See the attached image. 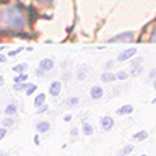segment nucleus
<instances>
[{
  "label": "nucleus",
  "mask_w": 156,
  "mask_h": 156,
  "mask_svg": "<svg viewBox=\"0 0 156 156\" xmlns=\"http://www.w3.org/2000/svg\"><path fill=\"white\" fill-rule=\"evenodd\" d=\"M2 26L5 29H23L26 26V18H24L23 10L20 8V5H8L3 7L2 10Z\"/></svg>",
  "instance_id": "nucleus-1"
},
{
  "label": "nucleus",
  "mask_w": 156,
  "mask_h": 156,
  "mask_svg": "<svg viewBox=\"0 0 156 156\" xmlns=\"http://www.w3.org/2000/svg\"><path fill=\"white\" fill-rule=\"evenodd\" d=\"M130 41H133V33L132 31H125V33L117 34L112 39H109V42H130Z\"/></svg>",
  "instance_id": "nucleus-2"
},
{
  "label": "nucleus",
  "mask_w": 156,
  "mask_h": 156,
  "mask_svg": "<svg viewBox=\"0 0 156 156\" xmlns=\"http://www.w3.org/2000/svg\"><path fill=\"white\" fill-rule=\"evenodd\" d=\"M135 52L136 49L135 47H130V49H125V51H122L119 55H117V60L119 62H124V60H130L132 57H135Z\"/></svg>",
  "instance_id": "nucleus-3"
},
{
  "label": "nucleus",
  "mask_w": 156,
  "mask_h": 156,
  "mask_svg": "<svg viewBox=\"0 0 156 156\" xmlns=\"http://www.w3.org/2000/svg\"><path fill=\"white\" fill-rule=\"evenodd\" d=\"M99 124H101V129L107 132V130H111L112 127H114V119H112L111 115H104V117H101Z\"/></svg>",
  "instance_id": "nucleus-4"
},
{
  "label": "nucleus",
  "mask_w": 156,
  "mask_h": 156,
  "mask_svg": "<svg viewBox=\"0 0 156 156\" xmlns=\"http://www.w3.org/2000/svg\"><path fill=\"white\" fill-rule=\"evenodd\" d=\"M90 96H91V99H101L102 96H104V90H102L101 86H91V90H90Z\"/></svg>",
  "instance_id": "nucleus-5"
},
{
  "label": "nucleus",
  "mask_w": 156,
  "mask_h": 156,
  "mask_svg": "<svg viewBox=\"0 0 156 156\" xmlns=\"http://www.w3.org/2000/svg\"><path fill=\"white\" fill-rule=\"evenodd\" d=\"M62 91V83L60 81H52L51 86H49V93H51V96H58Z\"/></svg>",
  "instance_id": "nucleus-6"
},
{
  "label": "nucleus",
  "mask_w": 156,
  "mask_h": 156,
  "mask_svg": "<svg viewBox=\"0 0 156 156\" xmlns=\"http://www.w3.org/2000/svg\"><path fill=\"white\" fill-rule=\"evenodd\" d=\"M39 68H42L44 72H49L54 68V60L52 58H42L41 62H39Z\"/></svg>",
  "instance_id": "nucleus-7"
},
{
  "label": "nucleus",
  "mask_w": 156,
  "mask_h": 156,
  "mask_svg": "<svg viewBox=\"0 0 156 156\" xmlns=\"http://www.w3.org/2000/svg\"><path fill=\"white\" fill-rule=\"evenodd\" d=\"M16 112H18V106L15 104V102H10V104H7V107H5V114H7V115L13 117V115H16Z\"/></svg>",
  "instance_id": "nucleus-8"
},
{
  "label": "nucleus",
  "mask_w": 156,
  "mask_h": 156,
  "mask_svg": "<svg viewBox=\"0 0 156 156\" xmlns=\"http://www.w3.org/2000/svg\"><path fill=\"white\" fill-rule=\"evenodd\" d=\"M133 112V106L132 104H125L117 109V115H127V114H132Z\"/></svg>",
  "instance_id": "nucleus-9"
},
{
  "label": "nucleus",
  "mask_w": 156,
  "mask_h": 156,
  "mask_svg": "<svg viewBox=\"0 0 156 156\" xmlns=\"http://www.w3.org/2000/svg\"><path fill=\"white\" fill-rule=\"evenodd\" d=\"M36 130L39 132V133H46V132L51 130V124L46 120H42V122H39V124L36 125Z\"/></svg>",
  "instance_id": "nucleus-10"
},
{
  "label": "nucleus",
  "mask_w": 156,
  "mask_h": 156,
  "mask_svg": "<svg viewBox=\"0 0 156 156\" xmlns=\"http://www.w3.org/2000/svg\"><path fill=\"white\" fill-rule=\"evenodd\" d=\"M115 78H117V76L114 75V73L104 72V73H102V75H101V81H104V83H111V81H114Z\"/></svg>",
  "instance_id": "nucleus-11"
},
{
  "label": "nucleus",
  "mask_w": 156,
  "mask_h": 156,
  "mask_svg": "<svg viewBox=\"0 0 156 156\" xmlns=\"http://www.w3.org/2000/svg\"><path fill=\"white\" fill-rule=\"evenodd\" d=\"M42 104H46V94H44V93H39V94L34 98V106L39 107V106H42Z\"/></svg>",
  "instance_id": "nucleus-12"
},
{
  "label": "nucleus",
  "mask_w": 156,
  "mask_h": 156,
  "mask_svg": "<svg viewBox=\"0 0 156 156\" xmlns=\"http://www.w3.org/2000/svg\"><path fill=\"white\" fill-rule=\"evenodd\" d=\"M132 151H133V145H130V143H129V145H125L124 148H122L115 156H127V154H130Z\"/></svg>",
  "instance_id": "nucleus-13"
},
{
  "label": "nucleus",
  "mask_w": 156,
  "mask_h": 156,
  "mask_svg": "<svg viewBox=\"0 0 156 156\" xmlns=\"http://www.w3.org/2000/svg\"><path fill=\"white\" fill-rule=\"evenodd\" d=\"M146 138H148V132L146 130H140V132H136V133L133 135V140H136V141H143Z\"/></svg>",
  "instance_id": "nucleus-14"
},
{
  "label": "nucleus",
  "mask_w": 156,
  "mask_h": 156,
  "mask_svg": "<svg viewBox=\"0 0 156 156\" xmlns=\"http://www.w3.org/2000/svg\"><path fill=\"white\" fill-rule=\"evenodd\" d=\"M78 102H80V99H78L76 96H72V98H68V99L63 101V104H65L67 107H73V106H76Z\"/></svg>",
  "instance_id": "nucleus-15"
},
{
  "label": "nucleus",
  "mask_w": 156,
  "mask_h": 156,
  "mask_svg": "<svg viewBox=\"0 0 156 156\" xmlns=\"http://www.w3.org/2000/svg\"><path fill=\"white\" fill-rule=\"evenodd\" d=\"M26 80H28V75H26V73H18V75L13 78L15 85H18V83H26Z\"/></svg>",
  "instance_id": "nucleus-16"
},
{
  "label": "nucleus",
  "mask_w": 156,
  "mask_h": 156,
  "mask_svg": "<svg viewBox=\"0 0 156 156\" xmlns=\"http://www.w3.org/2000/svg\"><path fill=\"white\" fill-rule=\"evenodd\" d=\"M141 73H143V65H140V67H133V68H130V75L132 76H140Z\"/></svg>",
  "instance_id": "nucleus-17"
},
{
  "label": "nucleus",
  "mask_w": 156,
  "mask_h": 156,
  "mask_svg": "<svg viewBox=\"0 0 156 156\" xmlns=\"http://www.w3.org/2000/svg\"><path fill=\"white\" fill-rule=\"evenodd\" d=\"M93 132H94V130H93V127L88 124V122H83V133L90 136V135H93Z\"/></svg>",
  "instance_id": "nucleus-18"
},
{
  "label": "nucleus",
  "mask_w": 156,
  "mask_h": 156,
  "mask_svg": "<svg viewBox=\"0 0 156 156\" xmlns=\"http://www.w3.org/2000/svg\"><path fill=\"white\" fill-rule=\"evenodd\" d=\"M28 68V65L26 63H20V65H15L13 67V72L15 73H24V70Z\"/></svg>",
  "instance_id": "nucleus-19"
},
{
  "label": "nucleus",
  "mask_w": 156,
  "mask_h": 156,
  "mask_svg": "<svg viewBox=\"0 0 156 156\" xmlns=\"http://www.w3.org/2000/svg\"><path fill=\"white\" fill-rule=\"evenodd\" d=\"M36 90H37V86L34 85V83H29V85L26 86V91H24V93H26L28 96H31V94H33V93L36 91Z\"/></svg>",
  "instance_id": "nucleus-20"
},
{
  "label": "nucleus",
  "mask_w": 156,
  "mask_h": 156,
  "mask_svg": "<svg viewBox=\"0 0 156 156\" xmlns=\"http://www.w3.org/2000/svg\"><path fill=\"white\" fill-rule=\"evenodd\" d=\"M13 124H15V120H13V117H10V115L5 117V119L2 120V125L3 127H10V125H13Z\"/></svg>",
  "instance_id": "nucleus-21"
},
{
  "label": "nucleus",
  "mask_w": 156,
  "mask_h": 156,
  "mask_svg": "<svg viewBox=\"0 0 156 156\" xmlns=\"http://www.w3.org/2000/svg\"><path fill=\"white\" fill-rule=\"evenodd\" d=\"M140 63H143V58H141V57H136V58H133V60L130 62V68H133V67H140Z\"/></svg>",
  "instance_id": "nucleus-22"
},
{
  "label": "nucleus",
  "mask_w": 156,
  "mask_h": 156,
  "mask_svg": "<svg viewBox=\"0 0 156 156\" xmlns=\"http://www.w3.org/2000/svg\"><path fill=\"white\" fill-rule=\"evenodd\" d=\"M115 76H117V80H127V78H129V73L124 72V70H120V72L115 73Z\"/></svg>",
  "instance_id": "nucleus-23"
},
{
  "label": "nucleus",
  "mask_w": 156,
  "mask_h": 156,
  "mask_svg": "<svg viewBox=\"0 0 156 156\" xmlns=\"http://www.w3.org/2000/svg\"><path fill=\"white\" fill-rule=\"evenodd\" d=\"M47 109H49V107H47V104H42V106H39V107H37V114H44V112H47Z\"/></svg>",
  "instance_id": "nucleus-24"
},
{
  "label": "nucleus",
  "mask_w": 156,
  "mask_h": 156,
  "mask_svg": "<svg viewBox=\"0 0 156 156\" xmlns=\"http://www.w3.org/2000/svg\"><path fill=\"white\" fill-rule=\"evenodd\" d=\"M76 135H78V129H76V127H72V129H70V136H72V138H75Z\"/></svg>",
  "instance_id": "nucleus-25"
},
{
  "label": "nucleus",
  "mask_w": 156,
  "mask_h": 156,
  "mask_svg": "<svg viewBox=\"0 0 156 156\" xmlns=\"http://www.w3.org/2000/svg\"><path fill=\"white\" fill-rule=\"evenodd\" d=\"M21 51H23L21 47H20V49H15V51H12V52H8V55H10V57H15V55H18V54L21 52Z\"/></svg>",
  "instance_id": "nucleus-26"
},
{
  "label": "nucleus",
  "mask_w": 156,
  "mask_h": 156,
  "mask_svg": "<svg viewBox=\"0 0 156 156\" xmlns=\"http://www.w3.org/2000/svg\"><path fill=\"white\" fill-rule=\"evenodd\" d=\"M26 83H18V85H15V90H26Z\"/></svg>",
  "instance_id": "nucleus-27"
},
{
  "label": "nucleus",
  "mask_w": 156,
  "mask_h": 156,
  "mask_svg": "<svg viewBox=\"0 0 156 156\" xmlns=\"http://www.w3.org/2000/svg\"><path fill=\"white\" fill-rule=\"evenodd\" d=\"M5 135H7V127H2V129H0V140H3Z\"/></svg>",
  "instance_id": "nucleus-28"
},
{
  "label": "nucleus",
  "mask_w": 156,
  "mask_h": 156,
  "mask_svg": "<svg viewBox=\"0 0 156 156\" xmlns=\"http://www.w3.org/2000/svg\"><path fill=\"white\" fill-rule=\"evenodd\" d=\"M37 3H42V5H51L52 0H36Z\"/></svg>",
  "instance_id": "nucleus-29"
},
{
  "label": "nucleus",
  "mask_w": 156,
  "mask_h": 156,
  "mask_svg": "<svg viewBox=\"0 0 156 156\" xmlns=\"http://www.w3.org/2000/svg\"><path fill=\"white\" fill-rule=\"evenodd\" d=\"M33 141H34V145H39V143H41V141H39V135H37V133L33 136Z\"/></svg>",
  "instance_id": "nucleus-30"
},
{
  "label": "nucleus",
  "mask_w": 156,
  "mask_h": 156,
  "mask_svg": "<svg viewBox=\"0 0 156 156\" xmlns=\"http://www.w3.org/2000/svg\"><path fill=\"white\" fill-rule=\"evenodd\" d=\"M112 67H114V60H109L107 65H106V70H109V68H112Z\"/></svg>",
  "instance_id": "nucleus-31"
},
{
  "label": "nucleus",
  "mask_w": 156,
  "mask_h": 156,
  "mask_svg": "<svg viewBox=\"0 0 156 156\" xmlns=\"http://www.w3.org/2000/svg\"><path fill=\"white\" fill-rule=\"evenodd\" d=\"M154 76H156V68H153V70L150 72V78H151V80H153Z\"/></svg>",
  "instance_id": "nucleus-32"
},
{
  "label": "nucleus",
  "mask_w": 156,
  "mask_h": 156,
  "mask_svg": "<svg viewBox=\"0 0 156 156\" xmlns=\"http://www.w3.org/2000/svg\"><path fill=\"white\" fill-rule=\"evenodd\" d=\"M63 120H65V122H70V120H72V115H70V114H67L65 117H63Z\"/></svg>",
  "instance_id": "nucleus-33"
},
{
  "label": "nucleus",
  "mask_w": 156,
  "mask_h": 156,
  "mask_svg": "<svg viewBox=\"0 0 156 156\" xmlns=\"http://www.w3.org/2000/svg\"><path fill=\"white\" fill-rule=\"evenodd\" d=\"M151 41L156 42V28H154V31H153V36H151Z\"/></svg>",
  "instance_id": "nucleus-34"
},
{
  "label": "nucleus",
  "mask_w": 156,
  "mask_h": 156,
  "mask_svg": "<svg viewBox=\"0 0 156 156\" xmlns=\"http://www.w3.org/2000/svg\"><path fill=\"white\" fill-rule=\"evenodd\" d=\"M7 60V55H0V62H5Z\"/></svg>",
  "instance_id": "nucleus-35"
},
{
  "label": "nucleus",
  "mask_w": 156,
  "mask_h": 156,
  "mask_svg": "<svg viewBox=\"0 0 156 156\" xmlns=\"http://www.w3.org/2000/svg\"><path fill=\"white\" fill-rule=\"evenodd\" d=\"M0 156H7V153H2V154H0Z\"/></svg>",
  "instance_id": "nucleus-36"
},
{
  "label": "nucleus",
  "mask_w": 156,
  "mask_h": 156,
  "mask_svg": "<svg viewBox=\"0 0 156 156\" xmlns=\"http://www.w3.org/2000/svg\"><path fill=\"white\" fill-rule=\"evenodd\" d=\"M153 85H154V90H156V80H154V83H153Z\"/></svg>",
  "instance_id": "nucleus-37"
},
{
  "label": "nucleus",
  "mask_w": 156,
  "mask_h": 156,
  "mask_svg": "<svg viewBox=\"0 0 156 156\" xmlns=\"http://www.w3.org/2000/svg\"><path fill=\"white\" fill-rule=\"evenodd\" d=\"M140 156H146V154H140Z\"/></svg>",
  "instance_id": "nucleus-38"
}]
</instances>
